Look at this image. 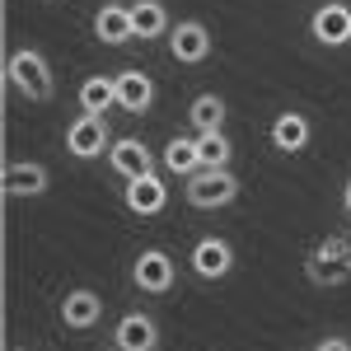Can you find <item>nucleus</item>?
<instances>
[{
    "mask_svg": "<svg viewBox=\"0 0 351 351\" xmlns=\"http://www.w3.org/2000/svg\"><path fill=\"white\" fill-rule=\"evenodd\" d=\"M5 80L14 84L28 104H47V99L56 94V80H52L47 56L33 52V47H14V52H10V61H5Z\"/></svg>",
    "mask_w": 351,
    "mask_h": 351,
    "instance_id": "nucleus-1",
    "label": "nucleus"
},
{
    "mask_svg": "<svg viewBox=\"0 0 351 351\" xmlns=\"http://www.w3.org/2000/svg\"><path fill=\"white\" fill-rule=\"evenodd\" d=\"M304 271H309L314 286H342V281H351V239H337V234L319 239L309 248V258H304Z\"/></svg>",
    "mask_w": 351,
    "mask_h": 351,
    "instance_id": "nucleus-2",
    "label": "nucleus"
},
{
    "mask_svg": "<svg viewBox=\"0 0 351 351\" xmlns=\"http://www.w3.org/2000/svg\"><path fill=\"white\" fill-rule=\"evenodd\" d=\"M183 192H188V202L197 211H216V206H230L239 197V178L230 169H197Z\"/></svg>",
    "mask_w": 351,
    "mask_h": 351,
    "instance_id": "nucleus-3",
    "label": "nucleus"
},
{
    "mask_svg": "<svg viewBox=\"0 0 351 351\" xmlns=\"http://www.w3.org/2000/svg\"><path fill=\"white\" fill-rule=\"evenodd\" d=\"M173 276H178V263H173L164 248H141V253H136L132 281L145 295H169V291H173Z\"/></svg>",
    "mask_w": 351,
    "mask_h": 351,
    "instance_id": "nucleus-4",
    "label": "nucleus"
},
{
    "mask_svg": "<svg viewBox=\"0 0 351 351\" xmlns=\"http://www.w3.org/2000/svg\"><path fill=\"white\" fill-rule=\"evenodd\" d=\"M66 150H71L75 160H94V155L112 150L104 112H80V117H75V122L66 127Z\"/></svg>",
    "mask_w": 351,
    "mask_h": 351,
    "instance_id": "nucleus-5",
    "label": "nucleus"
},
{
    "mask_svg": "<svg viewBox=\"0 0 351 351\" xmlns=\"http://www.w3.org/2000/svg\"><path fill=\"white\" fill-rule=\"evenodd\" d=\"M211 47H216V38L206 33V24H202V19H183L178 28H169V52H173V61H183V66L206 61V56H211Z\"/></svg>",
    "mask_w": 351,
    "mask_h": 351,
    "instance_id": "nucleus-6",
    "label": "nucleus"
},
{
    "mask_svg": "<svg viewBox=\"0 0 351 351\" xmlns=\"http://www.w3.org/2000/svg\"><path fill=\"white\" fill-rule=\"evenodd\" d=\"M122 202H127V211H136V216H160L164 206H169V188H164L160 173L150 169V173H141V178H127Z\"/></svg>",
    "mask_w": 351,
    "mask_h": 351,
    "instance_id": "nucleus-7",
    "label": "nucleus"
},
{
    "mask_svg": "<svg viewBox=\"0 0 351 351\" xmlns=\"http://www.w3.org/2000/svg\"><path fill=\"white\" fill-rule=\"evenodd\" d=\"M188 263H192V271H197L202 281H225V276L234 271V248L211 234V239H197V243H192V258H188Z\"/></svg>",
    "mask_w": 351,
    "mask_h": 351,
    "instance_id": "nucleus-8",
    "label": "nucleus"
},
{
    "mask_svg": "<svg viewBox=\"0 0 351 351\" xmlns=\"http://www.w3.org/2000/svg\"><path fill=\"white\" fill-rule=\"evenodd\" d=\"M309 33H314L324 47H347L351 43V5H342V0L319 5L314 19H309Z\"/></svg>",
    "mask_w": 351,
    "mask_h": 351,
    "instance_id": "nucleus-9",
    "label": "nucleus"
},
{
    "mask_svg": "<svg viewBox=\"0 0 351 351\" xmlns=\"http://www.w3.org/2000/svg\"><path fill=\"white\" fill-rule=\"evenodd\" d=\"M112 347L117 351H155L160 347V328L150 314H122L112 328Z\"/></svg>",
    "mask_w": 351,
    "mask_h": 351,
    "instance_id": "nucleus-10",
    "label": "nucleus"
},
{
    "mask_svg": "<svg viewBox=\"0 0 351 351\" xmlns=\"http://www.w3.org/2000/svg\"><path fill=\"white\" fill-rule=\"evenodd\" d=\"M52 183V173L33 160H14L5 164V197H43Z\"/></svg>",
    "mask_w": 351,
    "mask_h": 351,
    "instance_id": "nucleus-11",
    "label": "nucleus"
},
{
    "mask_svg": "<svg viewBox=\"0 0 351 351\" xmlns=\"http://www.w3.org/2000/svg\"><path fill=\"white\" fill-rule=\"evenodd\" d=\"M108 164L122 173V178H141V173H150V169H155V155H150V145H145V141L122 136V141H112Z\"/></svg>",
    "mask_w": 351,
    "mask_h": 351,
    "instance_id": "nucleus-12",
    "label": "nucleus"
},
{
    "mask_svg": "<svg viewBox=\"0 0 351 351\" xmlns=\"http://www.w3.org/2000/svg\"><path fill=\"white\" fill-rule=\"evenodd\" d=\"M150 104H155V80L145 71H117V108L150 112Z\"/></svg>",
    "mask_w": 351,
    "mask_h": 351,
    "instance_id": "nucleus-13",
    "label": "nucleus"
},
{
    "mask_svg": "<svg viewBox=\"0 0 351 351\" xmlns=\"http://www.w3.org/2000/svg\"><path fill=\"white\" fill-rule=\"evenodd\" d=\"M309 136H314V127H309L304 112H276V122H271V145H276V150L300 155V150L309 145Z\"/></svg>",
    "mask_w": 351,
    "mask_h": 351,
    "instance_id": "nucleus-14",
    "label": "nucleus"
},
{
    "mask_svg": "<svg viewBox=\"0 0 351 351\" xmlns=\"http://www.w3.org/2000/svg\"><path fill=\"white\" fill-rule=\"evenodd\" d=\"M99 319H104V300L94 295V291H84V286H80V291H71V295L61 300V324H66V328H80V332H84V328L99 324Z\"/></svg>",
    "mask_w": 351,
    "mask_h": 351,
    "instance_id": "nucleus-15",
    "label": "nucleus"
},
{
    "mask_svg": "<svg viewBox=\"0 0 351 351\" xmlns=\"http://www.w3.org/2000/svg\"><path fill=\"white\" fill-rule=\"evenodd\" d=\"M94 33L104 38V43H132L136 38V24H132V10L127 5H104L99 14H94Z\"/></svg>",
    "mask_w": 351,
    "mask_h": 351,
    "instance_id": "nucleus-16",
    "label": "nucleus"
},
{
    "mask_svg": "<svg viewBox=\"0 0 351 351\" xmlns=\"http://www.w3.org/2000/svg\"><path fill=\"white\" fill-rule=\"evenodd\" d=\"M164 169L192 178V173L202 169V145H197V136H173V141L164 145Z\"/></svg>",
    "mask_w": 351,
    "mask_h": 351,
    "instance_id": "nucleus-17",
    "label": "nucleus"
},
{
    "mask_svg": "<svg viewBox=\"0 0 351 351\" xmlns=\"http://www.w3.org/2000/svg\"><path fill=\"white\" fill-rule=\"evenodd\" d=\"M117 108V75H89L80 84V112H108Z\"/></svg>",
    "mask_w": 351,
    "mask_h": 351,
    "instance_id": "nucleus-18",
    "label": "nucleus"
},
{
    "mask_svg": "<svg viewBox=\"0 0 351 351\" xmlns=\"http://www.w3.org/2000/svg\"><path fill=\"white\" fill-rule=\"evenodd\" d=\"M188 117H192V127H197V136L225 132V99L220 94H197L188 104Z\"/></svg>",
    "mask_w": 351,
    "mask_h": 351,
    "instance_id": "nucleus-19",
    "label": "nucleus"
},
{
    "mask_svg": "<svg viewBox=\"0 0 351 351\" xmlns=\"http://www.w3.org/2000/svg\"><path fill=\"white\" fill-rule=\"evenodd\" d=\"M132 24H136V38H160V33H169V10L160 0H136Z\"/></svg>",
    "mask_w": 351,
    "mask_h": 351,
    "instance_id": "nucleus-20",
    "label": "nucleus"
},
{
    "mask_svg": "<svg viewBox=\"0 0 351 351\" xmlns=\"http://www.w3.org/2000/svg\"><path fill=\"white\" fill-rule=\"evenodd\" d=\"M197 145H202V169H230V155H234V145H230V136H225V132L197 136Z\"/></svg>",
    "mask_w": 351,
    "mask_h": 351,
    "instance_id": "nucleus-21",
    "label": "nucleus"
},
{
    "mask_svg": "<svg viewBox=\"0 0 351 351\" xmlns=\"http://www.w3.org/2000/svg\"><path fill=\"white\" fill-rule=\"evenodd\" d=\"M314 351H351V342H347V337H324Z\"/></svg>",
    "mask_w": 351,
    "mask_h": 351,
    "instance_id": "nucleus-22",
    "label": "nucleus"
},
{
    "mask_svg": "<svg viewBox=\"0 0 351 351\" xmlns=\"http://www.w3.org/2000/svg\"><path fill=\"white\" fill-rule=\"evenodd\" d=\"M342 202H347V211H351V178H347V188H342Z\"/></svg>",
    "mask_w": 351,
    "mask_h": 351,
    "instance_id": "nucleus-23",
    "label": "nucleus"
},
{
    "mask_svg": "<svg viewBox=\"0 0 351 351\" xmlns=\"http://www.w3.org/2000/svg\"><path fill=\"white\" fill-rule=\"evenodd\" d=\"M112 351H117V347H112Z\"/></svg>",
    "mask_w": 351,
    "mask_h": 351,
    "instance_id": "nucleus-24",
    "label": "nucleus"
},
{
    "mask_svg": "<svg viewBox=\"0 0 351 351\" xmlns=\"http://www.w3.org/2000/svg\"><path fill=\"white\" fill-rule=\"evenodd\" d=\"M347 239H351V234H347Z\"/></svg>",
    "mask_w": 351,
    "mask_h": 351,
    "instance_id": "nucleus-25",
    "label": "nucleus"
}]
</instances>
